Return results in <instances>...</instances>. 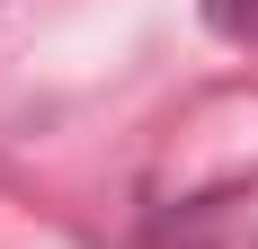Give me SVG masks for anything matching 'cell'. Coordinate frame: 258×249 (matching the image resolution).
Instances as JSON below:
<instances>
[{
  "instance_id": "1",
  "label": "cell",
  "mask_w": 258,
  "mask_h": 249,
  "mask_svg": "<svg viewBox=\"0 0 258 249\" xmlns=\"http://www.w3.org/2000/svg\"><path fill=\"white\" fill-rule=\"evenodd\" d=\"M152 249H249V214L232 196H196L178 214H152Z\"/></svg>"
},
{
  "instance_id": "2",
  "label": "cell",
  "mask_w": 258,
  "mask_h": 249,
  "mask_svg": "<svg viewBox=\"0 0 258 249\" xmlns=\"http://www.w3.org/2000/svg\"><path fill=\"white\" fill-rule=\"evenodd\" d=\"M205 27L232 45H258V0H205Z\"/></svg>"
}]
</instances>
